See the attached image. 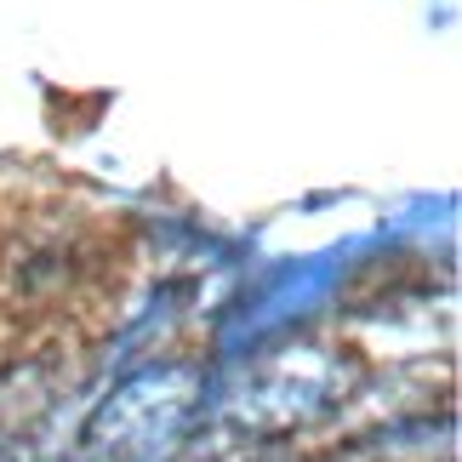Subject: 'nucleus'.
Returning <instances> with one entry per match:
<instances>
[{
  "label": "nucleus",
  "instance_id": "obj_1",
  "mask_svg": "<svg viewBox=\"0 0 462 462\" xmlns=\"http://www.w3.org/2000/svg\"><path fill=\"white\" fill-rule=\"evenodd\" d=\"M206 405V383L189 365L137 371L97 405L86 429V462H160L194 429Z\"/></svg>",
  "mask_w": 462,
  "mask_h": 462
},
{
  "label": "nucleus",
  "instance_id": "obj_2",
  "mask_svg": "<svg viewBox=\"0 0 462 462\" xmlns=\"http://www.w3.org/2000/svg\"><path fill=\"white\" fill-rule=\"evenodd\" d=\"M343 365L319 348H291L280 360L257 365L252 377L240 383V394L228 400V417L240 429H291V422H309L314 411H326L331 400H343Z\"/></svg>",
  "mask_w": 462,
  "mask_h": 462
},
{
  "label": "nucleus",
  "instance_id": "obj_3",
  "mask_svg": "<svg viewBox=\"0 0 462 462\" xmlns=\"http://www.w3.org/2000/svg\"><path fill=\"white\" fill-rule=\"evenodd\" d=\"M0 462H29V451H17V446H6V439H0Z\"/></svg>",
  "mask_w": 462,
  "mask_h": 462
}]
</instances>
